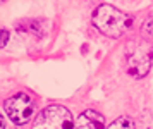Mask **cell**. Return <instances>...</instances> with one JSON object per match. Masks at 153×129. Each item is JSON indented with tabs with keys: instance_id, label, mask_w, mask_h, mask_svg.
Masks as SVG:
<instances>
[{
	"instance_id": "5",
	"label": "cell",
	"mask_w": 153,
	"mask_h": 129,
	"mask_svg": "<svg viewBox=\"0 0 153 129\" xmlns=\"http://www.w3.org/2000/svg\"><path fill=\"white\" fill-rule=\"evenodd\" d=\"M74 129H105V119L95 110H84L76 119Z\"/></svg>"
},
{
	"instance_id": "1",
	"label": "cell",
	"mask_w": 153,
	"mask_h": 129,
	"mask_svg": "<svg viewBox=\"0 0 153 129\" xmlns=\"http://www.w3.org/2000/svg\"><path fill=\"white\" fill-rule=\"evenodd\" d=\"M131 16L108 4H102L93 12V24L100 33L110 38H119L131 28Z\"/></svg>"
},
{
	"instance_id": "6",
	"label": "cell",
	"mask_w": 153,
	"mask_h": 129,
	"mask_svg": "<svg viewBox=\"0 0 153 129\" xmlns=\"http://www.w3.org/2000/svg\"><path fill=\"white\" fill-rule=\"evenodd\" d=\"M107 129H136V126H134V121L131 117L122 116V117H117Z\"/></svg>"
},
{
	"instance_id": "3",
	"label": "cell",
	"mask_w": 153,
	"mask_h": 129,
	"mask_svg": "<svg viewBox=\"0 0 153 129\" xmlns=\"http://www.w3.org/2000/svg\"><path fill=\"white\" fill-rule=\"evenodd\" d=\"M33 129H74V119L62 105H48L36 116Z\"/></svg>"
},
{
	"instance_id": "2",
	"label": "cell",
	"mask_w": 153,
	"mask_h": 129,
	"mask_svg": "<svg viewBox=\"0 0 153 129\" xmlns=\"http://www.w3.org/2000/svg\"><path fill=\"white\" fill-rule=\"evenodd\" d=\"M153 50L146 41H129L126 45V71L132 78H145L152 69Z\"/></svg>"
},
{
	"instance_id": "7",
	"label": "cell",
	"mask_w": 153,
	"mask_h": 129,
	"mask_svg": "<svg viewBox=\"0 0 153 129\" xmlns=\"http://www.w3.org/2000/svg\"><path fill=\"white\" fill-rule=\"evenodd\" d=\"M143 33L152 34V36H153V14L145 21V24H143Z\"/></svg>"
},
{
	"instance_id": "4",
	"label": "cell",
	"mask_w": 153,
	"mask_h": 129,
	"mask_svg": "<svg viewBox=\"0 0 153 129\" xmlns=\"http://www.w3.org/2000/svg\"><path fill=\"white\" fill-rule=\"evenodd\" d=\"M5 112L9 119L17 126H22L31 121V117L35 116V102L28 93H16L10 98L5 100L4 103Z\"/></svg>"
},
{
	"instance_id": "8",
	"label": "cell",
	"mask_w": 153,
	"mask_h": 129,
	"mask_svg": "<svg viewBox=\"0 0 153 129\" xmlns=\"http://www.w3.org/2000/svg\"><path fill=\"white\" fill-rule=\"evenodd\" d=\"M9 38H10V33H9V29H0V48H4L7 45Z\"/></svg>"
},
{
	"instance_id": "10",
	"label": "cell",
	"mask_w": 153,
	"mask_h": 129,
	"mask_svg": "<svg viewBox=\"0 0 153 129\" xmlns=\"http://www.w3.org/2000/svg\"><path fill=\"white\" fill-rule=\"evenodd\" d=\"M0 2H5V0H0Z\"/></svg>"
},
{
	"instance_id": "9",
	"label": "cell",
	"mask_w": 153,
	"mask_h": 129,
	"mask_svg": "<svg viewBox=\"0 0 153 129\" xmlns=\"http://www.w3.org/2000/svg\"><path fill=\"white\" fill-rule=\"evenodd\" d=\"M0 129H5V121H4L2 114H0Z\"/></svg>"
}]
</instances>
